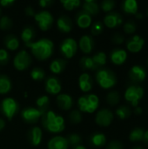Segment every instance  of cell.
Wrapping results in <instances>:
<instances>
[{
	"label": "cell",
	"mask_w": 148,
	"mask_h": 149,
	"mask_svg": "<svg viewBox=\"0 0 148 149\" xmlns=\"http://www.w3.org/2000/svg\"><path fill=\"white\" fill-rule=\"evenodd\" d=\"M31 48L32 55L38 60H46L53 53L54 44L49 38H40L37 41H33L31 44L26 45Z\"/></svg>",
	"instance_id": "6da1fadb"
},
{
	"label": "cell",
	"mask_w": 148,
	"mask_h": 149,
	"mask_svg": "<svg viewBox=\"0 0 148 149\" xmlns=\"http://www.w3.org/2000/svg\"><path fill=\"white\" fill-rule=\"evenodd\" d=\"M42 127L51 134H60L65 128L64 118L55 113L51 110H48L41 118Z\"/></svg>",
	"instance_id": "7a4b0ae2"
},
{
	"label": "cell",
	"mask_w": 148,
	"mask_h": 149,
	"mask_svg": "<svg viewBox=\"0 0 148 149\" xmlns=\"http://www.w3.org/2000/svg\"><path fill=\"white\" fill-rule=\"evenodd\" d=\"M96 81L104 89H110L117 83V76L109 68H100L96 72Z\"/></svg>",
	"instance_id": "3957f363"
},
{
	"label": "cell",
	"mask_w": 148,
	"mask_h": 149,
	"mask_svg": "<svg viewBox=\"0 0 148 149\" xmlns=\"http://www.w3.org/2000/svg\"><path fill=\"white\" fill-rule=\"evenodd\" d=\"M99 105V97L93 93H88L81 96L78 100L79 110L86 113H92L95 112Z\"/></svg>",
	"instance_id": "277c9868"
},
{
	"label": "cell",
	"mask_w": 148,
	"mask_h": 149,
	"mask_svg": "<svg viewBox=\"0 0 148 149\" xmlns=\"http://www.w3.org/2000/svg\"><path fill=\"white\" fill-rule=\"evenodd\" d=\"M18 111L19 105L17 101L12 98H4L0 103V112L9 120H11Z\"/></svg>",
	"instance_id": "5b68a950"
},
{
	"label": "cell",
	"mask_w": 148,
	"mask_h": 149,
	"mask_svg": "<svg viewBox=\"0 0 148 149\" xmlns=\"http://www.w3.org/2000/svg\"><path fill=\"white\" fill-rule=\"evenodd\" d=\"M144 89L138 84H132L128 86L125 93V99L131 103L133 107H138L140 100L143 98Z\"/></svg>",
	"instance_id": "8992f818"
},
{
	"label": "cell",
	"mask_w": 148,
	"mask_h": 149,
	"mask_svg": "<svg viewBox=\"0 0 148 149\" xmlns=\"http://www.w3.org/2000/svg\"><path fill=\"white\" fill-rule=\"evenodd\" d=\"M59 49L65 58H72L78 52V43L72 38H66L61 41Z\"/></svg>",
	"instance_id": "52a82bcc"
},
{
	"label": "cell",
	"mask_w": 148,
	"mask_h": 149,
	"mask_svg": "<svg viewBox=\"0 0 148 149\" xmlns=\"http://www.w3.org/2000/svg\"><path fill=\"white\" fill-rule=\"evenodd\" d=\"M44 112L37 107H25L21 111V117L23 120L28 124H35L39 120H41L42 116L44 114Z\"/></svg>",
	"instance_id": "ba28073f"
},
{
	"label": "cell",
	"mask_w": 148,
	"mask_h": 149,
	"mask_svg": "<svg viewBox=\"0 0 148 149\" xmlns=\"http://www.w3.org/2000/svg\"><path fill=\"white\" fill-rule=\"evenodd\" d=\"M34 19L38 24L39 29L43 31H46L51 29L54 21L51 13L48 10H41L36 13L34 16Z\"/></svg>",
	"instance_id": "9c48e42d"
},
{
	"label": "cell",
	"mask_w": 148,
	"mask_h": 149,
	"mask_svg": "<svg viewBox=\"0 0 148 149\" xmlns=\"http://www.w3.org/2000/svg\"><path fill=\"white\" fill-rule=\"evenodd\" d=\"M31 65V57L25 50L19 51L14 58L13 65L17 71H25Z\"/></svg>",
	"instance_id": "30bf717a"
},
{
	"label": "cell",
	"mask_w": 148,
	"mask_h": 149,
	"mask_svg": "<svg viewBox=\"0 0 148 149\" xmlns=\"http://www.w3.org/2000/svg\"><path fill=\"white\" fill-rule=\"evenodd\" d=\"M113 120V113L111 110L104 108L99 110L95 117V122L100 127H108Z\"/></svg>",
	"instance_id": "8fae6325"
},
{
	"label": "cell",
	"mask_w": 148,
	"mask_h": 149,
	"mask_svg": "<svg viewBox=\"0 0 148 149\" xmlns=\"http://www.w3.org/2000/svg\"><path fill=\"white\" fill-rule=\"evenodd\" d=\"M44 89L47 93L51 95L59 94L62 90V86L59 79L54 76H49L45 79L44 83Z\"/></svg>",
	"instance_id": "7c38bea8"
},
{
	"label": "cell",
	"mask_w": 148,
	"mask_h": 149,
	"mask_svg": "<svg viewBox=\"0 0 148 149\" xmlns=\"http://www.w3.org/2000/svg\"><path fill=\"white\" fill-rule=\"evenodd\" d=\"M128 76L133 84H138L145 80L147 77V71L141 65H134L130 69Z\"/></svg>",
	"instance_id": "4fadbf2b"
},
{
	"label": "cell",
	"mask_w": 148,
	"mask_h": 149,
	"mask_svg": "<svg viewBox=\"0 0 148 149\" xmlns=\"http://www.w3.org/2000/svg\"><path fill=\"white\" fill-rule=\"evenodd\" d=\"M123 23V17L121 14L116 11H111L106 14L104 17V24L108 28H116L121 25Z\"/></svg>",
	"instance_id": "5bb4252c"
},
{
	"label": "cell",
	"mask_w": 148,
	"mask_h": 149,
	"mask_svg": "<svg viewBox=\"0 0 148 149\" xmlns=\"http://www.w3.org/2000/svg\"><path fill=\"white\" fill-rule=\"evenodd\" d=\"M42 136H43L42 129L38 127H33L30 128L27 133L28 142L34 147H38L41 143Z\"/></svg>",
	"instance_id": "9a60e30c"
},
{
	"label": "cell",
	"mask_w": 148,
	"mask_h": 149,
	"mask_svg": "<svg viewBox=\"0 0 148 149\" xmlns=\"http://www.w3.org/2000/svg\"><path fill=\"white\" fill-rule=\"evenodd\" d=\"M95 45L93 38L91 35H84L80 38L79 42V47L85 54H89L92 52Z\"/></svg>",
	"instance_id": "2e32d148"
},
{
	"label": "cell",
	"mask_w": 148,
	"mask_h": 149,
	"mask_svg": "<svg viewBox=\"0 0 148 149\" xmlns=\"http://www.w3.org/2000/svg\"><path fill=\"white\" fill-rule=\"evenodd\" d=\"M144 44L145 40L141 37H140L139 35H134L127 40L126 47L132 52H139L140 51H141Z\"/></svg>",
	"instance_id": "e0dca14e"
},
{
	"label": "cell",
	"mask_w": 148,
	"mask_h": 149,
	"mask_svg": "<svg viewBox=\"0 0 148 149\" xmlns=\"http://www.w3.org/2000/svg\"><path fill=\"white\" fill-rule=\"evenodd\" d=\"M79 86L84 93L90 92L93 87V79L92 76L87 72L82 73L79 78Z\"/></svg>",
	"instance_id": "ac0fdd59"
},
{
	"label": "cell",
	"mask_w": 148,
	"mask_h": 149,
	"mask_svg": "<svg viewBox=\"0 0 148 149\" xmlns=\"http://www.w3.org/2000/svg\"><path fill=\"white\" fill-rule=\"evenodd\" d=\"M76 24L81 29H86L92 25V16L84 10H79L75 17Z\"/></svg>",
	"instance_id": "d6986e66"
},
{
	"label": "cell",
	"mask_w": 148,
	"mask_h": 149,
	"mask_svg": "<svg viewBox=\"0 0 148 149\" xmlns=\"http://www.w3.org/2000/svg\"><path fill=\"white\" fill-rule=\"evenodd\" d=\"M58 29L63 33H69L73 28V24L72 19L66 15H61L57 20Z\"/></svg>",
	"instance_id": "ffe728a7"
},
{
	"label": "cell",
	"mask_w": 148,
	"mask_h": 149,
	"mask_svg": "<svg viewBox=\"0 0 148 149\" xmlns=\"http://www.w3.org/2000/svg\"><path fill=\"white\" fill-rule=\"evenodd\" d=\"M57 105L61 110L68 111L73 106V100L72 97L67 93H61L58 94L57 97Z\"/></svg>",
	"instance_id": "44dd1931"
},
{
	"label": "cell",
	"mask_w": 148,
	"mask_h": 149,
	"mask_svg": "<svg viewBox=\"0 0 148 149\" xmlns=\"http://www.w3.org/2000/svg\"><path fill=\"white\" fill-rule=\"evenodd\" d=\"M127 58V53L125 50L121 48H115L111 52L110 54V58L111 61L117 65H122L125 63Z\"/></svg>",
	"instance_id": "7402d4cb"
},
{
	"label": "cell",
	"mask_w": 148,
	"mask_h": 149,
	"mask_svg": "<svg viewBox=\"0 0 148 149\" xmlns=\"http://www.w3.org/2000/svg\"><path fill=\"white\" fill-rule=\"evenodd\" d=\"M47 148L48 149H68L69 144L67 142L66 138L60 135H57L49 141Z\"/></svg>",
	"instance_id": "603a6c76"
},
{
	"label": "cell",
	"mask_w": 148,
	"mask_h": 149,
	"mask_svg": "<svg viewBox=\"0 0 148 149\" xmlns=\"http://www.w3.org/2000/svg\"><path fill=\"white\" fill-rule=\"evenodd\" d=\"M99 5L95 0H85L82 4V10L90 16H96L99 12Z\"/></svg>",
	"instance_id": "cb8c5ba5"
},
{
	"label": "cell",
	"mask_w": 148,
	"mask_h": 149,
	"mask_svg": "<svg viewBox=\"0 0 148 149\" xmlns=\"http://www.w3.org/2000/svg\"><path fill=\"white\" fill-rule=\"evenodd\" d=\"M90 144L94 148H101L104 147L106 143V137L104 134L99 132L93 133L90 137Z\"/></svg>",
	"instance_id": "d4e9b609"
},
{
	"label": "cell",
	"mask_w": 148,
	"mask_h": 149,
	"mask_svg": "<svg viewBox=\"0 0 148 149\" xmlns=\"http://www.w3.org/2000/svg\"><path fill=\"white\" fill-rule=\"evenodd\" d=\"M66 65H67V61L65 59L57 58V59H54L50 64L49 67H50V70L51 72H53L54 74H59L65 71Z\"/></svg>",
	"instance_id": "484cf974"
},
{
	"label": "cell",
	"mask_w": 148,
	"mask_h": 149,
	"mask_svg": "<svg viewBox=\"0 0 148 149\" xmlns=\"http://www.w3.org/2000/svg\"><path fill=\"white\" fill-rule=\"evenodd\" d=\"M35 36H36V31L32 26H26L21 31V38L25 44V45L32 43Z\"/></svg>",
	"instance_id": "4316f807"
},
{
	"label": "cell",
	"mask_w": 148,
	"mask_h": 149,
	"mask_svg": "<svg viewBox=\"0 0 148 149\" xmlns=\"http://www.w3.org/2000/svg\"><path fill=\"white\" fill-rule=\"evenodd\" d=\"M79 65L83 70H87V71H96L99 69L98 65L94 63L92 58L89 56L82 57L79 61Z\"/></svg>",
	"instance_id": "83f0119b"
},
{
	"label": "cell",
	"mask_w": 148,
	"mask_h": 149,
	"mask_svg": "<svg viewBox=\"0 0 148 149\" xmlns=\"http://www.w3.org/2000/svg\"><path fill=\"white\" fill-rule=\"evenodd\" d=\"M121 9L125 13L136 14L138 12V3L135 0H125L121 3Z\"/></svg>",
	"instance_id": "f1b7e54d"
},
{
	"label": "cell",
	"mask_w": 148,
	"mask_h": 149,
	"mask_svg": "<svg viewBox=\"0 0 148 149\" xmlns=\"http://www.w3.org/2000/svg\"><path fill=\"white\" fill-rule=\"evenodd\" d=\"M3 44L5 47L10 51H16L19 47V41L17 38L13 34L7 35L3 39Z\"/></svg>",
	"instance_id": "f546056e"
},
{
	"label": "cell",
	"mask_w": 148,
	"mask_h": 149,
	"mask_svg": "<svg viewBox=\"0 0 148 149\" xmlns=\"http://www.w3.org/2000/svg\"><path fill=\"white\" fill-rule=\"evenodd\" d=\"M12 87L9 76L5 74L0 75V94H6L10 92Z\"/></svg>",
	"instance_id": "4dcf8cb0"
},
{
	"label": "cell",
	"mask_w": 148,
	"mask_h": 149,
	"mask_svg": "<svg viewBox=\"0 0 148 149\" xmlns=\"http://www.w3.org/2000/svg\"><path fill=\"white\" fill-rule=\"evenodd\" d=\"M49 104H50V99L47 95H42L39 98H38L36 100L37 108H38L44 112H47L49 110L48 109Z\"/></svg>",
	"instance_id": "1f68e13d"
},
{
	"label": "cell",
	"mask_w": 148,
	"mask_h": 149,
	"mask_svg": "<svg viewBox=\"0 0 148 149\" xmlns=\"http://www.w3.org/2000/svg\"><path fill=\"white\" fill-rule=\"evenodd\" d=\"M116 114L117 116L120 119V120H126L128 119L131 114H132V110L128 106L126 105H122L120 106L117 110H116Z\"/></svg>",
	"instance_id": "d6a6232c"
},
{
	"label": "cell",
	"mask_w": 148,
	"mask_h": 149,
	"mask_svg": "<svg viewBox=\"0 0 148 149\" xmlns=\"http://www.w3.org/2000/svg\"><path fill=\"white\" fill-rule=\"evenodd\" d=\"M144 134H145V131L142 128L140 127H136L134 128L129 134V140L132 142H138V141H143L144 138Z\"/></svg>",
	"instance_id": "836d02e7"
},
{
	"label": "cell",
	"mask_w": 148,
	"mask_h": 149,
	"mask_svg": "<svg viewBox=\"0 0 148 149\" xmlns=\"http://www.w3.org/2000/svg\"><path fill=\"white\" fill-rule=\"evenodd\" d=\"M120 100V95L119 92L116 90L110 91L106 95V102L112 107L118 105Z\"/></svg>",
	"instance_id": "e575fe53"
},
{
	"label": "cell",
	"mask_w": 148,
	"mask_h": 149,
	"mask_svg": "<svg viewBox=\"0 0 148 149\" xmlns=\"http://www.w3.org/2000/svg\"><path fill=\"white\" fill-rule=\"evenodd\" d=\"M94 63L98 65V67L100 69L102 68L103 65H106V54L103 52H99L96 54L93 55V57H92Z\"/></svg>",
	"instance_id": "d590c367"
},
{
	"label": "cell",
	"mask_w": 148,
	"mask_h": 149,
	"mask_svg": "<svg viewBox=\"0 0 148 149\" xmlns=\"http://www.w3.org/2000/svg\"><path fill=\"white\" fill-rule=\"evenodd\" d=\"M60 3L66 10H72L81 5L80 0H61Z\"/></svg>",
	"instance_id": "8d00e7d4"
},
{
	"label": "cell",
	"mask_w": 148,
	"mask_h": 149,
	"mask_svg": "<svg viewBox=\"0 0 148 149\" xmlns=\"http://www.w3.org/2000/svg\"><path fill=\"white\" fill-rule=\"evenodd\" d=\"M31 77L35 81H41L45 78V72L40 67H34L31 71Z\"/></svg>",
	"instance_id": "74e56055"
},
{
	"label": "cell",
	"mask_w": 148,
	"mask_h": 149,
	"mask_svg": "<svg viewBox=\"0 0 148 149\" xmlns=\"http://www.w3.org/2000/svg\"><path fill=\"white\" fill-rule=\"evenodd\" d=\"M82 113L79 110H73L68 115L69 121L73 125L80 123L82 121Z\"/></svg>",
	"instance_id": "f35d334b"
},
{
	"label": "cell",
	"mask_w": 148,
	"mask_h": 149,
	"mask_svg": "<svg viewBox=\"0 0 148 149\" xmlns=\"http://www.w3.org/2000/svg\"><path fill=\"white\" fill-rule=\"evenodd\" d=\"M66 140H67V142H68L69 146H72V147L80 145V143L82 142V139H81L80 135H79L78 134H69L66 137Z\"/></svg>",
	"instance_id": "ab89813d"
},
{
	"label": "cell",
	"mask_w": 148,
	"mask_h": 149,
	"mask_svg": "<svg viewBox=\"0 0 148 149\" xmlns=\"http://www.w3.org/2000/svg\"><path fill=\"white\" fill-rule=\"evenodd\" d=\"M11 27H12V20L9 17L3 16L0 17V30L8 31L10 30Z\"/></svg>",
	"instance_id": "60d3db41"
},
{
	"label": "cell",
	"mask_w": 148,
	"mask_h": 149,
	"mask_svg": "<svg viewBox=\"0 0 148 149\" xmlns=\"http://www.w3.org/2000/svg\"><path fill=\"white\" fill-rule=\"evenodd\" d=\"M103 30H104V25H103L102 22H100V21L94 22L91 26V33L93 36L100 35L103 32Z\"/></svg>",
	"instance_id": "b9f144b4"
},
{
	"label": "cell",
	"mask_w": 148,
	"mask_h": 149,
	"mask_svg": "<svg viewBox=\"0 0 148 149\" xmlns=\"http://www.w3.org/2000/svg\"><path fill=\"white\" fill-rule=\"evenodd\" d=\"M124 31L127 34H133L136 31L137 29V24L133 20H128L126 23L124 24Z\"/></svg>",
	"instance_id": "7bdbcfd3"
},
{
	"label": "cell",
	"mask_w": 148,
	"mask_h": 149,
	"mask_svg": "<svg viewBox=\"0 0 148 149\" xmlns=\"http://www.w3.org/2000/svg\"><path fill=\"white\" fill-rule=\"evenodd\" d=\"M100 7L105 12H111L115 7V2L113 0H104L101 3Z\"/></svg>",
	"instance_id": "ee69618b"
},
{
	"label": "cell",
	"mask_w": 148,
	"mask_h": 149,
	"mask_svg": "<svg viewBox=\"0 0 148 149\" xmlns=\"http://www.w3.org/2000/svg\"><path fill=\"white\" fill-rule=\"evenodd\" d=\"M10 61V54L5 49H0V65H5Z\"/></svg>",
	"instance_id": "f6af8a7d"
},
{
	"label": "cell",
	"mask_w": 148,
	"mask_h": 149,
	"mask_svg": "<svg viewBox=\"0 0 148 149\" xmlns=\"http://www.w3.org/2000/svg\"><path fill=\"white\" fill-rule=\"evenodd\" d=\"M112 41L116 44V45H121L124 41H125V38L124 36L120 33V32H116L113 34V36L112 37Z\"/></svg>",
	"instance_id": "bcb514c9"
},
{
	"label": "cell",
	"mask_w": 148,
	"mask_h": 149,
	"mask_svg": "<svg viewBox=\"0 0 148 149\" xmlns=\"http://www.w3.org/2000/svg\"><path fill=\"white\" fill-rule=\"evenodd\" d=\"M106 149H124V148L121 142L118 141H113L107 145Z\"/></svg>",
	"instance_id": "7dc6e473"
},
{
	"label": "cell",
	"mask_w": 148,
	"mask_h": 149,
	"mask_svg": "<svg viewBox=\"0 0 148 149\" xmlns=\"http://www.w3.org/2000/svg\"><path fill=\"white\" fill-rule=\"evenodd\" d=\"M52 3H53V1L52 0H40L38 2V4L42 8H47L50 5H51Z\"/></svg>",
	"instance_id": "c3c4849f"
},
{
	"label": "cell",
	"mask_w": 148,
	"mask_h": 149,
	"mask_svg": "<svg viewBox=\"0 0 148 149\" xmlns=\"http://www.w3.org/2000/svg\"><path fill=\"white\" fill-rule=\"evenodd\" d=\"M14 3H15V1H13V0H1L0 5L3 7H10Z\"/></svg>",
	"instance_id": "681fc988"
},
{
	"label": "cell",
	"mask_w": 148,
	"mask_h": 149,
	"mask_svg": "<svg viewBox=\"0 0 148 149\" xmlns=\"http://www.w3.org/2000/svg\"><path fill=\"white\" fill-rule=\"evenodd\" d=\"M25 14L26 16H29V17H34L36 13L34 11V9L31 6H27L25 8Z\"/></svg>",
	"instance_id": "f907efd6"
},
{
	"label": "cell",
	"mask_w": 148,
	"mask_h": 149,
	"mask_svg": "<svg viewBox=\"0 0 148 149\" xmlns=\"http://www.w3.org/2000/svg\"><path fill=\"white\" fill-rule=\"evenodd\" d=\"M5 127V121L3 120V119L0 118V132Z\"/></svg>",
	"instance_id": "816d5d0a"
},
{
	"label": "cell",
	"mask_w": 148,
	"mask_h": 149,
	"mask_svg": "<svg viewBox=\"0 0 148 149\" xmlns=\"http://www.w3.org/2000/svg\"><path fill=\"white\" fill-rule=\"evenodd\" d=\"M141 113H142V108L140 107H136L135 110H134V113L139 115V114H141Z\"/></svg>",
	"instance_id": "f5cc1de1"
},
{
	"label": "cell",
	"mask_w": 148,
	"mask_h": 149,
	"mask_svg": "<svg viewBox=\"0 0 148 149\" xmlns=\"http://www.w3.org/2000/svg\"><path fill=\"white\" fill-rule=\"evenodd\" d=\"M143 141H144V142H145V143H146V144H147V145L148 146V130L145 132V134H144Z\"/></svg>",
	"instance_id": "db71d44e"
},
{
	"label": "cell",
	"mask_w": 148,
	"mask_h": 149,
	"mask_svg": "<svg viewBox=\"0 0 148 149\" xmlns=\"http://www.w3.org/2000/svg\"><path fill=\"white\" fill-rule=\"evenodd\" d=\"M72 149H86V148H85V147H84V146H82V145L80 144V145H78V146L72 147Z\"/></svg>",
	"instance_id": "11a10c76"
},
{
	"label": "cell",
	"mask_w": 148,
	"mask_h": 149,
	"mask_svg": "<svg viewBox=\"0 0 148 149\" xmlns=\"http://www.w3.org/2000/svg\"><path fill=\"white\" fill-rule=\"evenodd\" d=\"M135 15H136V17H137V18H139V19H140V18H142V17H143V14H142V13L137 12Z\"/></svg>",
	"instance_id": "9f6ffc18"
},
{
	"label": "cell",
	"mask_w": 148,
	"mask_h": 149,
	"mask_svg": "<svg viewBox=\"0 0 148 149\" xmlns=\"http://www.w3.org/2000/svg\"><path fill=\"white\" fill-rule=\"evenodd\" d=\"M132 149H144L142 147H140V146H137V147H134Z\"/></svg>",
	"instance_id": "6f0895ef"
},
{
	"label": "cell",
	"mask_w": 148,
	"mask_h": 149,
	"mask_svg": "<svg viewBox=\"0 0 148 149\" xmlns=\"http://www.w3.org/2000/svg\"><path fill=\"white\" fill-rule=\"evenodd\" d=\"M0 16H1V7H0Z\"/></svg>",
	"instance_id": "680465c9"
},
{
	"label": "cell",
	"mask_w": 148,
	"mask_h": 149,
	"mask_svg": "<svg viewBox=\"0 0 148 149\" xmlns=\"http://www.w3.org/2000/svg\"><path fill=\"white\" fill-rule=\"evenodd\" d=\"M147 16H148V9H147Z\"/></svg>",
	"instance_id": "91938a15"
},
{
	"label": "cell",
	"mask_w": 148,
	"mask_h": 149,
	"mask_svg": "<svg viewBox=\"0 0 148 149\" xmlns=\"http://www.w3.org/2000/svg\"><path fill=\"white\" fill-rule=\"evenodd\" d=\"M147 64H148V60H147Z\"/></svg>",
	"instance_id": "94428289"
}]
</instances>
